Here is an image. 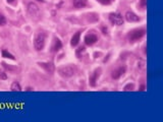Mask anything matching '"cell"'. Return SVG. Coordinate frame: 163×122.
<instances>
[{
    "instance_id": "obj_1",
    "label": "cell",
    "mask_w": 163,
    "mask_h": 122,
    "mask_svg": "<svg viewBox=\"0 0 163 122\" xmlns=\"http://www.w3.org/2000/svg\"><path fill=\"white\" fill-rule=\"evenodd\" d=\"M146 35V29L141 28V29H135L132 30L130 32H128V40L130 43H135L137 41L141 40L144 36Z\"/></svg>"
},
{
    "instance_id": "obj_2",
    "label": "cell",
    "mask_w": 163,
    "mask_h": 122,
    "mask_svg": "<svg viewBox=\"0 0 163 122\" xmlns=\"http://www.w3.org/2000/svg\"><path fill=\"white\" fill-rule=\"evenodd\" d=\"M45 41H46V35L42 32L38 33L34 40V47L37 51H41L45 47Z\"/></svg>"
},
{
    "instance_id": "obj_3",
    "label": "cell",
    "mask_w": 163,
    "mask_h": 122,
    "mask_svg": "<svg viewBox=\"0 0 163 122\" xmlns=\"http://www.w3.org/2000/svg\"><path fill=\"white\" fill-rule=\"evenodd\" d=\"M28 13H29L33 18H35V20L39 18V16H40V8H39V6H38L36 3H34V2L29 3V4H28Z\"/></svg>"
},
{
    "instance_id": "obj_4",
    "label": "cell",
    "mask_w": 163,
    "mask_h": 122,
    "mask_svg": "<svg viewBox=\"0 0 163 122\" xmlns=\"http://www.w3.org/2000/svg\"><path fill=\"white\" fill-rule=\"evenodd\" d=\"M76 70L72 66H63V67H60L58 69V73L59 75H61L62 78H72V75L74 74Z\"/></svg>"
},
{
    "instance_id": "obj_5",
    "label": "cell",
    "mask_w": 163,
    "mask_h": 122,
    "mask_svg": "<svg viewBox=\"0 0 163 122\" xmlns=\"http://www.w3.org/2000/svg\"><path fill=\"white\" fill-rule=\"evenodd\" d=\"M109 20L112 25H121L123 23V16L119 12H112L109 14Z\"/></svg>"
},
{
    "instance_id": "obj_6",
    "label": "cell",
    "mask_w": 163,
    "mask_h": 122,
    "mask_svg": "<svg viewBox=\"0 0 163 122\" xmlns=\"http://www.w3.org/2000/svg\"><path fill=\"white\" fill-rule=\"evenodd\" d=\"M101 72H102L101 67H98V68H96L91 74H90L89 83L91 87H95L96 85V83H97V80H98V78H99L100 74H101Z\"/></svg>"
},
{
    "instance_id": "obj_7",
    "label": "cell",
    "mask_w": 163,
    "mask_h": 122,
    "mask_svg": "<svg viewBox=\"0 0 163 122\" xmlns=\"http://www.w3.org/2000/svg\"><path fill=\"white\" fill-rule=\"evenodd\" d=\"M125 71H126V67L124 65H121L111 71V78H112L113 80H118V78H120L121 76L125 73Z\"/></svg>"
},
{
    "instance_id": "obj_8",
    "label": "cell",
    "mask_w": 163,
    "mask_h": 122,
    "mask_svg": "<svg viewBox=\"0 0 163 122\" xmlns=\"http://www.w3.org/2000/svg\"><path fill=\"white\" fill-rule=\"evenodd\" d=\"M98 41V36L94 33H89L85 36V43L88 46H92Z\"/></svg>"
},
{
    "instance_id": "obj_9",
    "label": "cell",
    "mask_w": 163,
    "mask_h": 122,
    "mask_svg": "<svg viewBox=\"0 0 163 122\" xmlns=\"http://www.w3.org/2000/svg\"><path fill=\"white\" fill-rule=\"evenodd\" d=\"M39 65L42 68H44L45 71L48 73H53L54 72V64L52 62H39Z\"/></svg>"
},
{
    "instance_id": "obj_10",
    "label": "cell",
    "mask_w": 163,
    "mask_h": 122,
    "mask_svg": "<svg viewBox=\"0 0 163 122\" xmlns=\"http://www.w3.org/2000/svg\"><path fill=\"white\" fill-rule=\"evenodd\" d=\"M124 18H125V20H128V23H137V21L140 20V18H139L136 13H134V12H132V11H126L125 14H124Z\"/></svg>"
},
{
    "instance_id": "obj_11",
    "label": "cell",
    "mask_w": 163,
    "mask_h": 122,
    "mask_svg": "<svg viewBox=\"0 0 163 122\" xmlns=\"http://www.w3.org/2000/svg\"><path fill=\"white\" fill-rule=\"evenodd\" d=\"M61 48H62L61 41L59 40L58 38L55 37L54 39H53V44H52V46H51V51H52V52H57V51H59Z\"/></svg>"
},
{
    "instance_id": "obj_12",
    "label": "cell",
    "mask_w": 163,
    "mask_h": 122,
    "mask_svg": "<svg viewBox=\"0 0 163 122\" xmlns=\"http://www.w3.org/2000/svg\"><path fill=\"white\" fill-rule=\"evenodd\" d=\"M80 37H81V32L80 31L77 32V33L72 36V41H70V45H72V47L77 46V45L79 44V42H80Z\"/></svg>"
},
{
    "instance_id": "obj_13",
    "label": "cell",
    "mask_w": 163,
    "mask_h": 122,
    "mask_svg": "<svg viewBox=\"0 0 163 122\" xmlns=\"http://www.w3.org/2000/svg\"><path fill=\"white\" fill-rule=\"evenodd\" d=\"M2 65H3V67L5 68L6 70H8V71L11 72V73H16V72L18 71V68L16 67V66L10 65V64H6L5 62H2Z\"/></svg>"
},
{
    "instance_id": "obj_14",
    "label": "cell",
    "mask_w": 163,
    "mask_h": 122,
    "mask_svg": "<svg viewBox=\"0 0 163 122\" xmlns=\"http://www.w3.org/2000/svg\"><path fill=\"white\" fill-rule=\"evenodd\" d=\"M88 0H74V6L76 8H83L87 6Z\"/></svg>"
},
{
    "instance_id": "obj_15",
    "label": "cell",
    "mask_w": 163,
    "mask_h": 122,
    "mask_svg": "<svg viewBox=\"0 0 163 122\" xmlns=\"http://www.w3.org/2000/svg\"><path fill=\"white\" fill-rule=\"evenodd\" d=\"M10 90L13 92H21V87L20 85V83H18V81H13L11 85V87H10Z\"/></svg>"
},
{
    "instance_id": "obj_16",
    "label": "cell",
    "mask_w": 163,
    "mask_h": 122,
    "mask_svg": "<svg viewBox=\"0 0 163 122\" xmlns=\"http://www.w3.org/2000/svg\"><path fill=\"white\" fill-rule=\"evenodd\" d=\"M2 57H4V58H9V59H11V60H14V59H16V57L12 54H10L7 50H5V49L2 50Z\"/></svg>"
},
{
    "instance_id": "obj_17",
    "label": "cell",
    "mask_w": 163,
    "mask_h": 122,
    "mask_svg": "<svg viewBox=\"0 0 163 122\" xmlns=\"http://www.w3.org/2000/svg\"><path fill=\"white\" fill-rule=\"evenodd\" d=\"M88 16H89L88 18H89L90 21H97L98 20H99V16H98L96 13H90Z\"/></svg>"
},
{
    "instance_id": "obj_18",
    "label": "cell",
    "mask_w": 163,
    "mask_h": 122,
    "mask_svg": "<svg viewBox=\"0 0 163 122\" xmlns=\"http://www.w3.org/2000/svg\"><path fill=\"white\" fill-rule=\"evenodd\" d=\"M6 25V18H5V16H4L3 13L0 12V27H1V25Z\"/></svg>"
},
{
    "instance_id": "obj_19",
    "label": "cell",
    "mask_w": 163,
    "mask_h": 122,
    "mask_svg": "<svg viewBox=\"0 0 163 122\" xmlns=\"http://www.w3.org/2000/svg\"><path fill=\"white\" fill-rule=\"evenodd\" d=\"M96 1H98L99 3L103 4V5H109V4L112 3L114 0H96Z\"/></svg>"
},
{
    "instance_id": "obj_20",
    "label": "cell",
    "mask_w": 163,
    "mask_h": 122,
    "mask_svg": "<svg viewBox=\"0 0 163 122\" xmlns=\"http://www.w3.org/2000/svg\"><path fill=\"white\" fill-rule=\"evenodd\" d=\"M135 89V85L134 83H128V85H126L125 87H123V91H133V90Z\"/></svg>"
},
{
    "instance_id": "obj_21",
    "label": "cell",
    "mask_w": 163,
    "mask_h": 122,
    "mask_svg": "<svg viewBox=\"0 0 163 122\" xmlns=\"http://www.w3.org/2000/svg\"><path fill=\"white\" fill-rule=\"evenodd\" d=\"M0 78H1V80H6V78H7V74L4 71H2V70H0Z\"/></svg>"
},
{
    "instance_id": "obj_22",
    "label": "cell",
    "mask_w": 163,
    "mask_h": 122,
    "mask_svg": "<svg viewBox=\"0 0 163 122\" xmlns=\"http://www.w3.org/2000/svg\"><path fill=\"white\" fill-rule=\"evenodd\" d=\"M84 51H85V47H80V48L78 49V51H77V56L80 57V53H81V52L83 53Z\"/></svg>"
},
{
    "instance_id": "obj_23",
    "label": "cell",
    "mask_w": 163,
    "mask_h": 122,
    "mask_svg": "<svg viewBox=\"0 0 163 122\" xmlns=\"http://www.w3.org/2000/svg\"><path fill=\"white\" fill-rule=\"evenodd\" d=\"M140 6L143 8H146V6H147V3H146V0H140Z\"/></svg>"
},
{
    "instance_id": "obj_24",
    "label": "cell",
    "mask_w": 163,
    "mask_h": 122,
    "mask_svg": "<svg viewBox=\"0 0 163 122\" xmlns=\"http://www.w3.org/2000/svg\"><path fill=\"white\" fill-rule=\"evenodd\" d=\"M7 1V3H9V4H11V5H16V0H6Z\"/></svg>"
},
{
    "instance_id": "obj_25",
    "label": "cell",
    "mask_w": 163,
    "mask_h": 122,
    "mask_svg": "<svg viewBox=\"0 0 163 122\" xmlns=\"http://www.w3.org/2000/svg\"><path fill=\"white\" fill-rule=\"evenodd\" d=\"M138 66H140L141 69H144V68H145V62H144V61H140V65H138Z\"/></svg>"
},
{
    "instance_id": "obj_26",
    "label": "cell",
    "mask_w": 163,
    "mask_h": 122,
    "mask_svg": "<svg viewBox=\"0 0 163 122\" xmlns=\"http://www.w3.org/2000/svg\"><path fill=\"white\" fill-rule=\"evenodd\" d=\"M26 91H33V89H32V87H28V89L26 90Z\"/></svg>"
},
{
    "instance_id": "obj_27",
    "label": "cell",
    "mask_w": 163,
    "mask_h": 122,
    "mask_svg": "<svg viewBox=\"0 0 163 122\" xmlns=\"http://www.w3.org/2000/svg\"><path fill=\"white\" fill-rule=\"evenodd\" d=\"M144 89H145V87H144V85H142V87H141V90H140V91H144Z\"/></svg>"
}]
</instances>
